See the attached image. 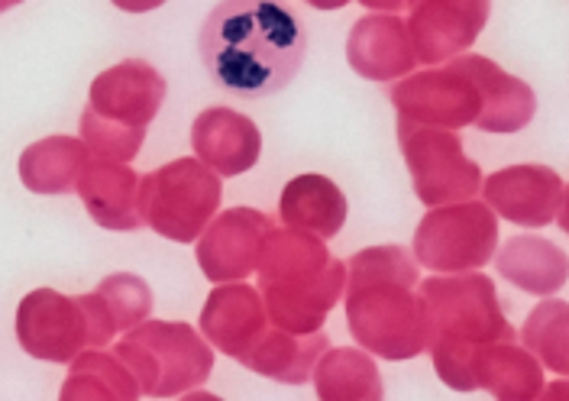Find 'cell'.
I'll return each mask as SVG.
<instances>
[{
    "instance_id": "1",
    "label": "cell",
    "mask_w": 569,
    "mask_h": 401,
    "mask_svg": "<svg viewBox=\"0 0 569 401\" xmlns=\"http://www.w3.org/2000/svg\"><path fill=\"white\" fill-rule=\"evenodd\" d=\"M201 66L233 98H272L298 74L308 33L284 0H220L198 33Z\"/></svg>"
},
{
    "instance_id": "2",
    "label": "cell",
    "mask_w": 569,
    "mask_h": 401,
    "mask_svg": "<svg viewBox=\"0 0 569 401\" xmlns=\"http://www.w3.org/2000/svg\"><path fill=\"white\" fill-rule=\"evenodd\" d=\"M350 269L353 279L347 311L356 340L389 360L425 353L430 343V321L425 301L411 294L418 272L408 253L398 247H379L356 255Z\"/></svg>"
},
{
    "instance_id": "3",
    "label": "cell",
    "mask_w": 569,
    "mask_h": 401,
    "mask_svg": "<svg viewBox=\"0 0 569 401\" xmlns=\"http://www.w3.org/2000/svg\"><path fill=\"white\" fill-rule=\"evenodd\" d=\"M256 269L272 321L295 333H311L320 328L347 275V265L340 259H330L315 233H305L298 227H272Z\"/></svg>"
},
{
    "instance_id": "4",
    "label": "cell",
    "mask_w": 569,
    "mask_h": 401,
    "mask_svg": "<svg viewBox=\"0 0 569 401\" xmlns=\"http://www.w3.org/2000/svg\"><path fill=\"white\" fill-rule=\"evenodd\" d=\"M162 101L166 78L149 62L130 59L107 69L94 78L81 113V143L110 162H133Z\"/></svg>"
},
{
    "instance_id": "5",
    "label": "cell",
    "mask_w": 569,
    "mask_h": 401,
    "mask_svg": "<svg viewBox=\"0 0 569 401\" xmlns=\"http://www.w3.org/2000/svg\"><path fill=\"white\" fill-rule=\"evenodd\" d=\"M113 333L117 324L98 292L69 298L52 289H36L17 311L20 347L46 363H71L84 350H104Z\"/></svg>"
},
{
    "instance_id": "6",
    "label": "cell",
    "mask_w": 569,
    "mask_h": 401,
    "mask_svg": "<svg viewBox=\"0 0 569 401\" xmlns=\"http://www.w3.org/2000/svg\"><path fill=\"white\" fill-rule=\"evenodd\" d=\"M117 357L140 385V395L169 399L201 385L213 369L211 347L178 321L137 324L117 343Z\"/></svg>"
},
{
    "instance_id": "7",
    "label": "cell",
    "mask_w": 569,
    "mask_h": 401,
    "mask_svg": "<svg viewBox=\"0 0 569 401\" xmlns=\"http://www.w3.org/2000/svg\"><path fill=\"white\" fill-rule=\"evenodd\" d=\"M220 204V179L201 159H176L140 179V220L156 233L191 243Z\"/></svg>"
},
{
    "instance_id": "8",
    "label": "cell",
    "mask_w": 569,
    "mask_h": 401,
    "mask_svg": "<svg viewBox=\"0 0 569 401\" xmlns=\"http://www.w3.org/2000/svg\"><path fill=\"white\" fill-rule=\"evenodd\" d=\"M398 137H401V149L411 169V182L418 198L437 208V204H450V201H469L479 184V166L462 152L460 140L453 133H447L443 127L433 130L427 123L398 120Z\"/></svg>"
},
{
    "instance_id": "9",
    "label": "cell",
    "mask_w": 569,
    "mask_h": 401,
    "mask_svg": "<svg viewBox=\"0 0 569 401\" xmlns=\"http://www.w3.org/2000/svg\"><path fill=\"white\" fill-rule=\"evenodd\" d=\"M498 223L486 204L430 211L415 233V255L433 272H472L496 253Z\"/></svg>"
},
{
    "instance_id": "10",
    "label": "cell",
    "mask_w": 569,
    "mask_h": 401,
    "mask_svg": "<svg viewBox=\"0 0 569 401\" xmlns=\"http://www.w3.org/2000/svg\"><path fill=\"white\" fill-rule=\"evenodd\" d=\"M430 328L437 337H457L469 343H496L511 340L515 330L508 328L498 308L496 285L486 275L466 279H427L421 285Z\"/></svg>"
},
{
    "instance_id": "11",
    "label": "cell",
    "mask_w": 569,
    "mask_h": 401,
    "mask_svg": "<svg viewBox=\"0 0 569 401\" xmlns=\"http://www.w3.org/2000/svg\"><path fill=\"white\" fill-rule=\"evenodd\" d=\"M391 104L418 123L466 127L476 123L482 113V91L472 74L460 62H453L440 72H421L401 81L391 91Z\"/></svg>"
},
{
    "instance_id": "12",
    "label": "cell",
    "mask_w": 569,
    "mask_h": 401,
    "mask_svg": "<svg viewBox=\"0 0 569 401\" xmlns=\"http://www.w3.org/2000/svg\"><path fill=\"white\" fill-rule=\"evenodd\" d=\"M272 233V218L262 211L233 208L204 227L198 262L211 282H233L256 272L262 247Z\"/></svg>"
},
{
    "instance_id": "13",
    "label": "cell",
    "mask_w": 569,
    "mask_h": 401,
    "mask_svg": "<svg viewBox=\"0 0 569 401\" xmlns=\"http://www.w3.org/2000/svg\"><path fill=\"white\" fill-rule=\"evenodd\" d=\"M486 198L498 214L521 227L563 218V179L543 166H511L498 172L486 182Z\"/></svg>"
},
{
    "instance_id": "14",
    "label": "cell",
    "mask_w": 569,
    "mask_h": 401,
    "mask_svg": "<svg viewBox=\"0 0 569 401\" xmlns=\"http://www.w3.org/2000/svg\"><path fill=\"white\" fill-rule=\"evenodd\" d=\"M411 46L418 62H437L457 56L486 27L489 0H418L411 3Z\"/></svg>"
},
{
    "instance_id": "15",
    "label": "cell",
    "mask_w": 569,
    "mask_h": 401,
    "mask_svg": "<svg viewBox=\"0 0 569 401\" xmlns=\"http://www.w3.org/2000/svg\"><path fill=\"white\" fill-rule=\"evenodd\" d=\"M74 191L81 194L88 214L104 230H140V179L127 162H110V159H88Z\"/></svg>"
},
{
    "instance_id": "16",
    "label": "cell",
    "mask_w": 569,
    "mask_h": 401,
    "mask_svg": "<svg viewBox=\"0 0 569 401\" xmlns=\"http://www.w3.org/2000/svg\"><path fill=\"white\" fill-rule=\"evenodd\" d=\"M191 143L198 159L220 176H243L262 152V137L256 123L230 108H211L198 113L191 127Z\"/></svg>"
},
{
    "instance_id": "17",
    "label": "cell",
    "mask_w": 569,
    "mask_h": 401,
    "mask_svg": "<svg viewBox=\"0 0 569 401\" xmlns=\"http://www.w3.org/2000/svg\"><path fill=\"white\" fill-rule=\"evenodd\" d=\"M356 74L372 81H389L415 69V46L408 39L405 20L391 13H376L359 20L347 46Z\"/></svg>"
},
{
    "instance_id": "18",
    "label": "cell",
    "mask_w": 569,
    "mask_h": 401,
    "mask_svg": "<svg viewBox=\"0 0 569 401\" xmlns=\"http://www.w3.org/2000/svg\"><path fill=\"white\" fill-rule=\"evenodd\" d=\"M201 328H204L208 343L243 363L249 350L266 333V311H262L259 294L249 285L217 289L201 311Z\"/></svg>"
},
{
    "instance_id": "19",
    "label": "cell",
    "mask_w": 569,
    "mask_h": 401,
    "mask_svg": "<svg viewBox=\"0 0 569 401\" xmlns=\"http://www.w3.org/2000/svg\"><path fill=\"white\" fill-rule=\"evenodd\" d=\"M457 62L472 74V81L482 91V113L476 120L479 130H486V133H515V130L531 123L533 94L525 81L501 72L496 62H489L482 56H462Z\"/></svg>"
},
{
    "instance_id": "20",
    "label": "cell",
    "mask_w": 569,
    "mask_h": 401,
    "mask_svg": "<svg viewBox=\"0 0 569 401\" xmlns=\"http://www.w3.org/2000/svg\"><path fill=\"white\" fill-rule=\"evenodd\" d=\"M282 220L320 240H330L343 230L347 198L323 176H301L282 191Z\"/></svg>"
},
{
    "instance_id": "21",
    "label": "cell",
    "mask_w": 569,
    "mask_h": 401,
    "mask_svg": "<svg viewBox=\"0 0 569 401\" xmlns=\"http://www.w3.org/2000/svg\"><path fill=\"white\" fill-rule=\"evenodd\" d=\"M498 272L525 292L553 294L567 282V255L550 240L515 237L498 253Z\"/></svg>"
},
{
    "instance_id": "22",
    "label": "cell",
    "mask_w": 569,
    "mask_h": 401,
    "mask_svg": "<svg viewBox=\"0 0 569 401\" xmlns=\"http://www.w3.org/2000/svg\"><path fill=\"white\" fill-rule=\"evenodd\" d=\"M84 162L88 152L74 137H49L20 156V179L33 194H66L78 182Z\"/></svg>"
},
{
    "instance_id": "23",
    "label": "cell",
    "mask_w": 569,
    "mask_h": 401,
    "mask_svg": "<svg viewBox=\"0 0 569 401\" xmlns=\"http://www.w3.org/2000/svg\"><path fill=\"white\" fill-rule=\"evenodd\" d=\"M140 385L120 357L104 350H84L71 360V372L62 385V401H137Z\"/></svg>"
},
{
    "instance_id": "24",
    "label": "cell",
    "mask_w": 569,
    "mask_h": 401,
    "mask_svg": "<svg viewBox=\"0 0 569 401\" xmlns=\"http://www.w3.org/2000/svg\"><path fill=\"white\" fill-rule=\"evenodd\" d=\"M476 385L496 392L498 399H533L543 392L540 365L518 347H479L472 360Z\"/></svg>"
},
{
    "instance_id": "25",
    "label": "cell",
    "mask_w": 569,
    "mask_h": 401,
    "mask_svg": "<svg viewBox=\"0 0 569 401\" xmlns=\"http://www.w3.org/2000/svg\"><path fill=\"white\" fill-rule=\"evenodd\" d=\"M320 350H327V337L320 330H315V337H305V340H295L291 330L272 333V337L262 333L243 363L276 382L301 385V382H308L311 365L320 360Z\"/></svg>"
},
{
    "instance_id": "26",
    "label": "cell",
    "mask_w": 569,
    "mask_h": 401,
    "mask_svg": "<svg viewBox=\"0 0 569 401\" xmlns=\"http://www.w3.org/2000/svg\"><path fill=\"white\" fill-rule=\"evenodd\" d=\"M318 395L327 401L379 399V372L356 350H333L318 365Z\"/></svg>"
},
{
    "instance_id": "27",
    "label": "cell",
    "mask_w": 569,
    "mask_h": 401,
    "mask_svg": "<svg viewBox=\"0 0 569 401\" xmlns=\"http://www.w3.org/2000/svg\"><path fill=\"white\" fill-rule=\"evenodd\" d=\"M567 304L563 301H543L540 308H533L528 324H525V343L531 347L537 357H543V363L553 372L567 375Z\"/></svg>"
},
{
    "instance_id": "28",
    "label": "cell",
    "mask_w": 569,
    "mask_h": 401,
    "mask_svg": "<svg viewBox=\"0 0 569 401\" xmlns=\"http://www.w3.org/2000/svg\"><path fill=\"white\" fill-rule=\"evenodd\" d=\"M98 294L104 298L107 311H110L117 330L137 328L140 321H146V314H149V308H152V292H149V285L142 282L140 275H130V272H120V275L104 279Z\"/></svg>"
},
{
    "instance_id": "29",
    "label": "cell",
    "mask_w": 569,
    "mask_h": 401,
    "mask_svg": "<svg viewBox=\"0 0 569 401\" xmlns=\"http://www.w3.org/2000/svg\"><path fill=\"white\" fill-rule=\"evenodd\" d=\"M120 10H127V13H149V10H156V7H162L166 0H113Z\"/></svg>"
},
{
    "instance_id": "30",
    "label": "cell",
    "mask_w": 569,
    "mask_h": 401,
    "mask_svg": "<svg viewBox=\"0 0 569 401\" xmlns=\"http://www.w3.org/2000/svg\"><path fill=\"white\" fill-rule=\"evenodd\" d=\"M362 7H369V10H382V13H395V10H401V7H405V0H362Z\"/></svg>"
},
{
    "instance_id": "31",
    "label": "cell",
    "mask_w": 569,
    "mask_h": 401,
    "mask_svg": "<svg viewBox=\"0 0 569 401\" xmlns=\"http://www.w3.org/2000/svg\"><path fill=\"white\" fill-rule=\"evenodd\" d=\"M308 3H315L320 10H333V7H343V3H350V0H308Z\"/></svg>"
},
{
    "instance_id": "32",
    "label": "cell",
    "mask_w": 569,
    "mask_h": 401,
    "mask_svg": "<svg viewBox=\"0 0 569 401\" xmlns=\"http://www.w3.org/2000/svg\"><path fill=\"white\" fill-rule=\"evenodd\" d=\"M17 3H20V0H0V13L10 10V7H17Z\"/></svg>"
},
{
    "instance_id": "33",
    "label": "cell",
    "mask_w": 569,
    "mask_h": 401,
    "mask_svg": "<svg viewBox=\"0 0 569 401\" xmlns=\"http://www.w3.org/2000/svg\"><path fill=\"white\" fill-rule=\"evenodd\" d=\"M405 3L411 7V3H418V0H405ZM447 3H462V0H447Z\"/></svg>"
}]
</instances>
